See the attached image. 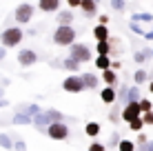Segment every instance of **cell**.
Here are the masks:
<instances>
[{"instance_id": "1", "label": "cell", "mask_w": 153, "mask_h": 151, "mask_svg": "<svg viewBox=\"0 0 153 151\" xmlns=\"http://www.w3.org/2000/svg\"><path fill=\"white\" fill-rule=\"evenodd\" d=\"M76 29L71 27V25H58L56 33H53V42L58 47H71L76 42Z\"/></svg>"}, {"instance_id": "2", "label": "cell", "mask_w": 153, "mask_h": 151, "mask_svg": "<svg viewBox=\"0 0 153 151\" xmlns=\"http://www.w3.org/2000/svg\"><path fill=\"white\" fill-rule=\"evenodd\" d=\"M25 38V31L20 27H7L0 33V42H2L4 49H13V47H18L20 42H22Z\"/></svg>"}, {"instance_id": "3", "label": "cell", "mask_w": 153, "mask_h": 151, "mask_svg": "<svg viewBox=\"0 0 153 151\" xmlns=\"http://www.w3.org/2000/svg\"><path fill=\"white\" fill-rule=\"evenodd\" d=\"M45 133H47L51 140H56V142H62V140H67V138L71 136L67 122H53V124H49V127L45 129Z\"/></svg>"}, {"instance_id": "4", "label": "cell", "mask_w": 153, "mask_h": 151, "mask_svg": "<svg viewBox=\"0 0 153 151\" xmlns=\"http://www.w3.org/2000/svg\"><path fill=\"white\" fill-rule=\"evenodd\" d=\"M69 58H73L76 62H89V60H93V56H91V49H89L87 45H82V42H73L69 47Z\"/></svg>"}, {"instance_id": "5", "label": "cell", "mask_w": 153, "mask_h": 151, "mask_svg": "<svg viewBox=\"0 0 153 151\" xmlns=\"http://www.w3.org/2000/svg\"><path fill=\"white\" fill-rule=\"evenodd\" d=\"M62 89H65L67 93H82V91H84V82H82L80 74L67 76L65 80H62Z\"/></svg>"}, {"instance_id": "6", "label": "cell", "mask_w": 153, "mask_h": 151, "mask_svg": "<svg viewBox=\"0 0 153 151\" xmlns=\"http://www.w3.org/2000/svg\"><path fill=\"white\" fill-rule=\"evenodd\" d=\"M33 4H29V2H22V4H18L16 7V11H13V18L18 20L20 25H27L31 22V18H33Z\"/></svg>"}, {"instance_id": "7", "label": "cell", "mask_w": 153, "mask_h": 151, "mask_svg": "<svg viewBox=\"0 0 153 151\" xmlns=\"http://www.w3.org/2000/svg\"><path fill=\"white\" fill-rule=\"evenodd\" d=\"M140 116H142V113H140L138 102H126V105H124V109L120 111V118H122L124 122H133V120H138Z\"/></svg>"}, {"instance_id": "8", "label": "cell", "mask_w": 153, "mask_h": 151, "mask_svg": "<svg viewBox=\"0 0 153 151\" xmlns=\"http://www.w3.org/2000/svg\"><path fill=\"white\" fill-rule=\"evenodd\" d=\"M36 62H38V54L33 49H22L18 54V65L20 67H33Z\"/></svg>"}, {"instance_id": "9", "label": "cell", "mask_w": 153, "mask_h": 151, "mask_svg": "<svg viewBox=\"0 0 153 151\" xmlns=\"http://www.w3.org/2000/svg\"><path fill=\"white\" fill-rule=\"evenodd\" d=\"M82 82H84V91H91V89H98L100 87V78L96 74H89V71H84V74H80Z\"/></svg>"}, {"instance_id": "10", "label": "cell", "mask_w": 153, "mask_h": 151, "mask_svg": "<svg viewBox=\"0 0 153 151\" xmlns=\"http://www.w3.org/2000/svg\"><path fill=\"white\" fill-rule=\"evenodd\" d=\"M31 124H33V127L38 129V131H45V129L51 124V120H49V116H47V111H45V109H42V111L33 118V120H31Z\"/></svg>"}, {"instance_id": "11", "label": "cell", "mask_w": 153, "mask_h": 151, "mask_svg": "<svg viewBox=\"0 0 153 151\" xmlns=\"http://www.w3.org/2000/svg\"><path fill=\"white\" fill-rule=\"evenodd\" d=\"M18 111H22L25 116H29L31 120H33V118L42 111V107H40V105H36V102H31V105H20V107H18Z\"/></svg>"}, {"instance_id": "12", "label": "cell", "mask_w": 153, "mask_h": 151, "mask_svg": "<svg viewBox=\"0 0 153 151\" xmlns=\"http://www.w3.org/2000/svg\"><path fill=\"white\" fill-rule=\"evenodd\" d=\"M100 98H102L104 105H113L115 98H118V93H115V87H104V89L100 91Z\"/></svg>"}, {"instance_id": "13", "label": "cell", "mask_w": 153, "mask_h": 151, "mask_svg": "<svg viewBox=\"0 0 153 151\" xmlns=\"http://www.w3.org/2000/svg\"><path fill=\"white\" fill-rule=\"evenodd\" d=\"M38 7L45 13H51V11H58V9H60V0H40Z\"/></svg>"}, {"instance_id": "14", "label": "cell", "mask_w": 153, "mask_h": 151, "mask_svg": "<svg viewBox=\"0 0 153 151\" xmlns=\"http://www.w3.org/2000/svg\"><path fill=\"white\" fill-rule=\"evenodd\" d=\"M100 131H102V124L96 122V120L84 124V133H87L89 138H98V136H100Z\"/></svg>"}, {"instance_id": "15", "label": "cell", "mask_w": 153, "mask_h": 151, "mask_svg": "<svg viewBox=\"0 0 153 151\" xmlns=\"http://www.w3.org/2000/svg\"><path fill=\"white\" fill-rule=\"evenodd\" d=\"M80 9L84 11V16H96L98 2H96V0H80Z\"/></svg>"}, {"instance_id": "16", "label": "cell", "mask_w": 153, "mask_h": 151, "mask_svg": "<svg viewBox=\"0 0 153 151\" xmlns=\"http://www.w3.org/2000/svg\"><path fill=\"white\" fill-rule=\"evenodd\" d=\"M102 82L107 87H115V82H118V74H115L113 69H104L102 71Z\"/></svg>"}, {"instance_id": "17", "label": "cell", "mask_w": 153, "mask_h": 151, "mask_svg": "<svg viewBox=\"0 0 153 151\" xmlns=\"http://www.w3.org/2000/svg\"><path fill=\"white\" fill-rule=\"evenodd\" d=\"M93 38H96L98 42H102V40H109V38H111V36H109L107 25H98V27L93 29Z\"/></svg>"}, {"instance_id": "18", "label": "cell", "mask_w": 153, "mask_h": 151, "mask_svg": "<svg viewBox=\"0 0 153 151\" xmlns=\"http://www.w3.org/2000/svg\"><path fill=\"white\" fill-rule=\"evenodd\" d=\"M45 111H47V116H49L51 124L53 122H67V116L62 111H58V109H45Z\"/></svg>"}, {"instance_id": "19", "label": "cell", "mask_w": 153, "mask_h": 151, "mask_svg": "<svg viewBox=\"0 0 153 151\" xmlns=\"http://www.w3.org/2000/svg\"><path fill=\"white\" fill-rule=\"evenodd\" d=\"M96 54H98V56H109V58H111V42H109V40L98 42V45H96Z\"/></svg>"}, {"instance_id": "20", "label": "cell", "mask_w": 153, "mask_h": 151, "mask_svg": "<svg viewBox=\"0 0 153 151\" xmlns=\"http://www.w3.org/2000/svg\"><path fill=\"white\" fill-rule=\"evenodd\" d=\"M11 124H20V127H25V124H31V118L25 116L22 111H16L13 118H11Z\"/></svg>"}, {"instance_id": "21", "label": "cell", "mask_w": 153, "mask_h": 151, "mask_svg": "<svg viewBox=\"0 0 153 151\" xmlns=\"http://www.w3.org/2000/svg\"><path fill=\"white\" fill-rule=\"evenodd\" d=\"M96 67L100 71H104V69H111V58H109V56H96Z\"/></svg>"}, {"instance_id": "22", "label": "cell", "mask_w": 153, "mask_h": 151, "mask_svg": "<svg viewBox=\"0 0 153 151\" xmlns=\"http://www.w3.org/2000/svg\"><path fill=\"white\" fill-rule=\"evenodd\" d=\"M140 87H129V91H126V102H140Z\"/></svg>"}, {"instance_id": "23", "label": "cell", "mask_w": 153, "mask_h": 151, "mask_svg": "<svg viewBox=\"0 0 153 151\" xmlns=\"http://www.w3.org/2000/svg\"><path fill=\"white\" fill-rule=\"evenodd\" d=\"M131 22H153V13H149V11H135L133 13V20Z\"/></svg>"}, {"instance_id": "24", "label": "cell", "mask_w": 153, "mask_h": 151, "mask_svg": "<svg viewBox=\"0 0 153 151\" xmlns=\"http://www.w3.org/2000/svg\"><path fill=\"white\" fill-rule=\"evenodd\" d=\"M0 147L7 151H13V138L9 133H0Z\"/></svg>"}, {"instance_id": "25", "label": "cell", "mask_w": 153, "mask_h": 151, "mask_svg": "<svg viewBox=\"0 0 153 151\" xmlns=\"http://www.w3.org/2000/svg\"><path fill=\"white\" fill-rule=\"evenodd\" d=\"M62 67H65L67 71H78V69H80V62H76L73 58H69V56H67V58L62 60Z\"/></svg>"}, {"instance_id": "26", "label": "cell", "mask_w": 153, "mask_h": 151, "mask_svg": "<svg viewBox=\"0 0 153 151\" xmlns=\"http://www.w3.org/2000/svg\"><path fill=\"white\" fill-rule=\"evenodd\" d=\"M133 80H135V85H142V82H146V80H149V71H144V69H138V71H135V74H133Z\"/></svg>"}, {"instance_id": "27", "label": "cell", "mask_w": 153, "mask_h": 151, "mask_svg": "<svg viewBox=\"0 0 153 151\" xmlns=\"http://www.w3.org/2000/svg\"><path fill=\"white\" fill-rule=\"evenodd\" d=\"M56 20H58V25H71V20H73V13H71V11H60Z\"/></svg>"}, {"instance_id": "28", "label": "cell", "mask_w": 153, "mask_h": 151, "mask_svg": "<svg viewBox=\"0 0 153 151\" xmlns=\"http://www.w3.org/2000/svg\"><path fill=\"white\" fill-rule=\"evenodd\" d=\"M118 149L120 151H135V142H133V140L122 138V140H120V144H118Z\"/></svg>"}, {"instance_id": "29", "label": "cell", "mask_w": 153, "mask_h": 151, "mask_svg": "<svg viewBox=\"0 0 153 151\" xmlns=\"http://www.w3.org/2000/svg\"><path fill=\"white\" fill-rule=\"evenodd\" d=\"M138 107H140V113H146V111H153V105H151V100H149V98H140V102H138Z\"/></svg>"}, {"instance_id": "30", "label": "cell", "mask_w": 153, "mask_h": 151, "mask_svg": "<svg viewBox=\"0 0 153 151\" xmlns=\"http://www.w3.org/2000/svg\"><path fill=\"white\" fill-rule=\"evenodd\" d=\"M149 58H151V51H146V49H144V51H138V54L133 56V60L138 62V65H142V62H146Z\"/></svg>"}, {"instance_id": "31", "label": "cell", "mask_w": 153, "mask_h": 151, "mask_svg": "<svg viewBox=\"0 0 153 151\" xmlns=\"http://www.w3.org/2000/svg\"><path fill=\"white\" fill-rule=\"evenodd\" d=\"M126 91H129V87H126V85L120 87V91H115V93H118L115 100H120V105H126Z\"/></svg>"}, {"instance_id": "32", "label": "cell", "mask_w": 153, "mask_h": 151, "mask_svg": "<svg viewBox=\"0 0 153 151\" xmlns=\"http://www.w3.org/2000/svg\"><path fill=\"white\" fill-rule=\"evenodd\" d=\"M129 129H131V131H135V133H140L142 129H144V122H142V118H138V120H133V122H129Z\"/></svg>"}, {"instance_id": "33", "label": "cell", "mask_w": 153, "mask_h": 151, "mask_svg": "<svg viewBox=\"0 0 153 151\" xmlns=\"http://www.w3.org/2000/svg\"><path fill=\"white\" fill-rule=\"evenodd\" d=\"M13 151H27V144H25L22 138H16L13 140Z\"/></svg>"}, {"instance_id": "34", "label": "cell", "mask_w": 153, "mask_h": 151, "mask_svg": "<svg viewBox=\"0 0 153 151\" xmlns=\"http://www.w3.org/2000/svg\"><path fill=\"white\" fill-rule=\"evenodd\" d=\"M111 7L115 9V11H124V7H126V0H111Z\"/></svg>"}, {"instance_id": "35", "label": "cell", "mask_w": 153, "mask_h": 151, "mask_svg": "<svg viewBox=\"0 0 153 151\" xmlns=\"http://www.w3.org/2000/svg\"><path fill=\"white\" fill-rule=\"evenodd\" d=\"M89 151H107V144H102V142H98V140H96V142L89 144Z\"/></svg>"}, {"instance_id": "36", "label": "cell", "mask_w": 153, "mask_h": 151, "mask_svg": "<svg viewBox=\"0 0 153 151\" xmlns=\"http://www.w3.org/2000/svg\"><path fill=\"white\" fill-rule=\"evenodd\" d=\"M142 122L144 124H153V111H146V113H142Z\"/></svg>"}, {"instance_id": "37", "label": "cell", "mask_w": 153, "mask_h": 151, "mask_svg": "<svg viewBox=\"0 0 153 151\" xmlns=\"http://www.w3.org/2000/svg\"><path fill=\"white\" fill-rule=\"evenodd\" d=\"M135 151H153V140H146L144 144H140Z\"/></svg>"}, {"instance_id": "38", "label": "cell", "mask_w": 153, "mask_h": 151, "mask_svg": "<svg viewBox=\"0 0 153 151\" xmlns=\"http://www.w3.org/2000/svg\"><path fill=\"white\" fill-rule=\"evenodd\" d=\"M120 140H122V138H120V133H113V136H111V142L107 144V149H109V147H118Z\"/></svg>"}, {"instance_id": "39", "label": "cell", "mask_w": 153, "mask_h": 151, "mask_svg": "<svg viewBox=\"0 0 153 151\" xmlns=\"http://www.w3.org/2000/svg\"><path fill=\"white\" fill-rule=\"evenodd\" d=\"M129 27H131V31H135V33H140V36H144V31H142V27H140V25H138V22H131V25H129Z\"/></svg>"}, {"instance_id": "40", "label": "cell", "mask_w": 153, "mask_h": 151, "mask_svg": "<svg viewBox=\"0 0 153 151\" xmlns=\"http://www.w3.org/2000/svg\"><path fill=\"white\" fill-rule=\"evenodd\" d=\"M144 142H146V136H144V133H138V147L144 144Z\"/></svg>"}, {"instance_id": "41", "label": "cell", "mask_w": 153, "mask_h": 151, "mask_svg": "<svg viewBox=\"0 0 153 151\" xmlns=\"http://www.w3.org/2000/svg\"><path fill=\"white\" fill-rule=\"evenodd\" d=\"M4 58H7V49H4V47H0V62H2Z\"/></svg>"}, {"instance_id": "42", "label": "cell", "mask_w": 153, "mask_h": 151, "mask_svg": "<svg viewBox=\"0 0 153 151\" xmlns=\"http://www.w3.org/2000/svg\"><path fill=\"white\" fill-rule=\"evenodd\" d=\"M144 38H146V40H153V27H151L149 31H144Z\"/></svg>"}, {"instance_id": "43", "label": "cell", "mask_w": 153, "mask_h": 151, "mask_svg": "<svg viewBox=\"0 0 153 151\" xmlns=\"http://www.w3.org/2000/svg\"><path fill=\"white\" fill-rule=\"evenodd\" d=\"M98 20H100V25H107V22H109V16H104V13H102Z\"/></svg>"}, {"instance_id": "44", "label": "cell", "mask_w": 153, "mask_h": 151, "mask_svg": "<svg viewBox=\"0 0 153 151\" xmlns=\"http://www.w3.org/2000/svg\"><path fill=\"white\" fill-rule=\"evenodd\" d=\"M120 67H122V65H120L118 60H111V69H113V71H115V69H120Z\"/></svg>"}, {"instance_id": "45", "label": "cell", "mask_w": 153, "mask_h": 151, "mask_svg": "<svg viewBox=\"0 0 153 151\" xmlns=\"http://www.w3.org/2000/svg\"><path fill=\"white\" fill-rule=\"evenodd\" d=\"M69 2V7H80V0H67Z\"/></svg>"}, {"instance_id": "46", "label": "cell", "mask_w": 153, "mask_h": 151, "mask_svg": "<svg viewBox=\"0 0 153 151\" xmlns=\"http://www.w3.org/2000/svg\"><path fill=\"white\" fill-rule=\"evenodd\" d=\"M2 107H9V102L4 100V98H0V109H2Z\"/></svg>"}, {"instance_id": "47", "label": "cell", "mask_w": 153, "mask_h": 151, "mask_svg": "<svg viewBox=\"0 0 153 151\" xmlns=\"http://www.w3.org/2000/svg\"><path fill=\"white\" fill-rule=\"evenodd\" d=\"M149 91L153 93V80H149Z\"/></svg>"}, {"instance_id": "48", "label": "cell", "mask_w": 153, "mask_h": 151, "mask_svg": "<svg viewBox=\"0 0 153 151\" xmlns=\"http://www.w3.org/2000/svg\"><path fill=\"white\" fill-rule=\"evenodd\" d=\"M0 98H4V89H2V87H0Z\"/></svg>"}, {"instance_id": "49", "label": "cell", "mask_w": 153, "mask_h": 151, "mask_svg": "<svg viewBox=\"0 0 153 151\" xmlns=\"http://www.w3.org/2000/svg\"><path fill=\"white\" fill-rule=\"evenodd\" d=\"M151 56H153V49H151Z\"/></svg>"}]
</instances>
